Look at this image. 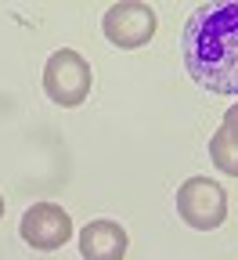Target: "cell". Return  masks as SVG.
<instances>
[{"instance_id":"6da1fadb","label":"cell","mask_w":238,"mask_h":260,"mask_svg":"<svg viewBox=\"0 0 238 260\" xmlns=\"http://www.w3.org/2000/svg\"><path fill=\"white\" fill-rule=\"evenodd\" d=\"M184 69L213 94H238V0H210L184 25Z\"/></svg>"},{"instance_id":"7a4b0ae2","label":"cell","mask_w":238,"mask_h":260,"mask_svg":"<svg viewBox=\"0 0 238 260\" xmlns=\"http://www.w3.org/2000/svg\"><path fill=\"white\" fill-rule=\"evenodd\" d=\"M90 83H94V73H90V65L80 51L73 47H61L47 58L44 65V90L54 105L61 109H73L80 102H87V94H90Z\"/></svg>"},{"instance_id":"3957f363","label":"cell","mask_w":238,"mask_h":260,"mask_svg":"<svg viewBox=\"0 0 238 260\" xmlns=\"http://www.w3.org/2000/svg\"><path fill=\"white\" fill-rule=\"evenodd\" d=\"M177 213L195 232H213L227 220V191L210 177H188L177 188Z\"/></svg>"},{"instance_id":"277c9868","label":"cell","mask_w":238,"mask_h":260,"mask_svg":"<svg viewBox=\"0 0 238 260\" xmlns=\"http://www.w3.org/2000/svg\"><path fill=\"white\" fill-rule=\"evenodd\" d=\"M101 29H105L109 44L133 51L145 47L155 37V11L148 4H138V0H123V4H112L101 18Z\"/></svg>"},{"instance_id":"5b68a950","label":"cell","mask_w":238,"mask_h":260,"mask_svg":"<svg viewBox=\"0 0 238 260\" xmlns=\"http://www.w3.org/2000/svg\"><path fill=\"white\" fill-rule=\"evenodd\" d=\"M18 232H22V239L32 249L51 253V249H61L65 242L73 239V217L65 213L58 203H37V206L25 210Z\"/></svg>"},{"instance_id":"8992f818","label":"cell","mask_w":238,"mask_h":260,"mask_svg":"<svg viewBox=\"0 0 238 260\" xmlns=\"http://www.w3.org/2000/svg\"><path fill=\"white\" fill-rule=\"evenodd\" d=\"M126 232L116 220H90L80 232L83 260H123L126 256Z\"/></svg>"},{"instance_id":"52a82bcc","label":"cell","mask_w":238,"mask_h":260,"mask_svg":"<svg viewBox=\"0 0 238 260\" xmlns=\"http://www.w3.org/2000/svg\"><path fill=\"white\" fill-rule=\"evenodd\" d=\"M210 159H213V167L227 177H238V130L224 126L210 138Z\"/></svg>"},{"instance_id":"ba28073f","label":"cell","mask_w":238,"mask_h":260,"mask_svg":"<svg viewBox=\"0 0 238 260\" xmlns=\"http://www.w3.org/2000/svg\"><path fill=\"white\" fill-rule=\"evenodd\" d=\"M224 126H231V130H238V105H231V109L224 112Z\"/></svg>"},{"instance_id":"9c48e42d","label":"cell","mask_w":238,"mask_h":260,"mask_svg":"<svg viewBox=\"0 0 238 260\" xmlns=\"http://www.w3.org/2000/svg\"><path fill=\"white\" fill-rule=\"evenodd\" d=\"M0 217H4V195H0Z\"/></svg>"}]
</instances>
